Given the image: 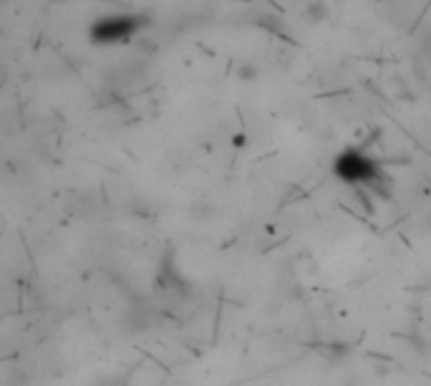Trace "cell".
Segmentation results:
<instances>
[{
	"label": "cell",
	"mask_w": 431,
	"mask_h": 386,
	"mask_svg": "<svg viewBox=\"0 0 431 386\" xmlns=\"http://www.w3.org/2000/svg\"><path fill=\"white\" fill-rule=\"evenodd\" d=\"M333 172L340 182L351 185L353 190H371L376 195L386 197L389 195V177L381 169V164L376 159L366 154L361 149H343L335 157Z\"/></svg>",
	"instance_id": "cell-1"
},
{
	"label": "cell",
	"mask_w": 431,
	"mask_h": 386,
	"mask_svg": "<svg viewBox=\"0 0 431 386\" xmlns=\"http://www.w3.org/2000/svg\"><path fill=\"white\" fill-rule=\"evenodd\" d=\"M144 25H146V18L142 13H114V16L98 18L88 35L96 46H116V43H129Z\"/></svg>",
	"instance_id": "cell-2"
},
{
	"label": "cell",
	"mask_w": 431,
	"mask_h": 386,
	"mask_svg": "<svg viewBox=\"0 0 431 386\" xmlns=\"http://www.w3.org/2000/svg\"><path fill=\"white\" fill-rule=\"evenodd\" d=\"M303 16H305L308 23H323V21L328 18V6L323 3V0H311V3L305 6Z\"/></svg>",
	"instance_id": "cell-3"
}]
</instances>
